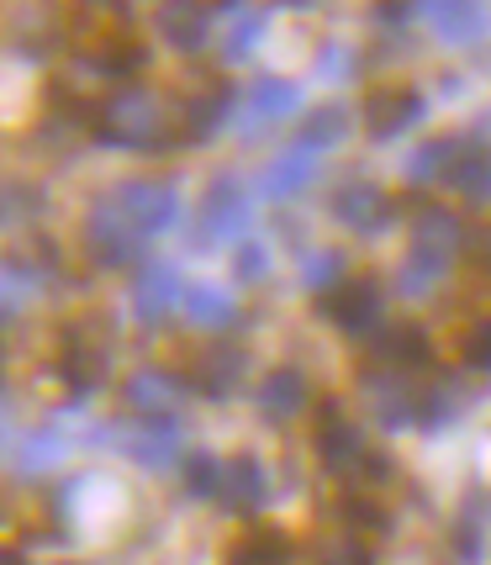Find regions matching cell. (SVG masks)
<instances>
[{"instance_id": "e0dca14e", "label": "cell", "mask_w": 491, "mask_h": 565, "mask_svg": "<svg viewBox=\"0 0 491 565\" xmlns=\"http://www.w3.org/2000/svg\"><path fill=\"white\" fill-rule=\"evenodd\" d=\"M159 38L174 53H201L212 38V11L206 0H159Z\"/></svg>"}, {"instance_id": "8fae6325", "label": "cell", "mask_w": 491, "mask_h": 565, "mask_svg": "<svg viewBox=\"0 0 491 565\" xmlns=\"http://www.w3.org/2000/svg\"><path fill=\"white\" fill-rule=\"evenodd\" d=\"M185 280H180V270H174L170 259H148V265H138V275H132V318L148 322V328H159V322L170 318V312H180L185 307Z\"/></svg>"}, {"instance_id": "d4e9b609", "label": "cell", "mask_w": 491, "mask_h": 565, "mask_svg": "<svg viewBox=\"0 0 491 565\" xmlns=\"http://www.w3.org/2000/svg\"><path fill=\"white\" fill-rule=\"evenodd\" d=\"M90 64H96L106 79H117V85H127L132 74L148 64V49L132 38V32H106L96 49H90Z\"/></svg>"}, {"instance_id": "3957f363", "label": "cell", "mask_w": 491, "mask_h": 565, "mask_svg": "<svg viewBox=\"0 0 491 565\" xmlns=\"http://www.w3.org/2000/svg\"><path fill=\"white\" fill-rule=\"evenodd\" d=\"M90 132L111 148H153L159 143V100L143 85H117L90 111Z\"/></svg>"}, {"instance_id": "4316f807", "label": "cell", "mask_w": 491, "mask_h": 565, "mask_svg": "<svg viewBox=\"0 0 491 565\" xmlns=\"http://www.w3.org/2000/svg\"><path fill=\"white\" fill-rule=\"evenodd\" d=\"M344 138H349V106H318V111H307V122L296 132V143L312 148V153L344 143Z\"/></svg>"}, {"instance_id": "8992f818", "label": "cell", "mask_w": 491, "mask_h": 565, "mask_svg": "<svg viewBox=\"0 0 491 565\" xmlns=\"http://www.w3.org/2000/svg\"><path fill=\"white\" fill-rule=\"evenodd\" d=\"M301 111V85L296 79H254L238 90V111H233V127L244 132V138H265L270 127H280L286 117Z\"/></svg>"}, {"instance_id": "4fadbf2b", "label": "cell", "mask_w": 491, "mask_h": 565, "mask_svg": "<svg viewBox=\"0 0 491 565\" xmlns=\"http://www.w3.org/2000/svg\"><path fill=\"white\" fill-rule=\"evenodd\" d=\"M233 111H238V85H227V79H212V85H201L196 96L185 100V143H206V138H217V127H233Z\"/></svg>"}, {"instance_id": "d6986e66", "label": "cell", "mask_w": 491, "mask_h": 565, "mask_svg": "<svg viewBox=\"0 0 491 565\" xmlns=\"http://www.w3.org/2000/svg\"><path fill=\"white\" fill-rule=\"evenodd\" d=\"M449 185H455L470 206H487L491 201V143L487 138H460L455 164H449Z\"/></svg>"}, {"instance_id": "b9f144b4", "label": "cell", "mask_w": 491, "mask_h": 565, "mask_svg": "<svg viewBox=\"0 0 491 565\" xmlns=\"http://www.w3.org/2000/svg\"><path fill=\"white\" fill-rule=\"evenodd\" d=\"M222 6H238V0H222Z\"/></svg>"}, {"instance_id": "6da1fadb", "label": "cell", "mask_w": 491, "mask_h": 565, "mask_svg": "<svg viewBox=\"0 0 491 565\" xmlns=\"http://www.w3.org/2000/svg\"><path fill=\"white\" fill-rule=\"evenodd\" d=\"M460 244H466V227L455 212L444 206H423L413 217V244H407V259L396 270V291L402 296H428L444 275L455 270L460 259Z\"/></svg>"}, {"instance_id": "7a4b0ae2", "label": "cell", "mask_w": 491, "mask_h": 565, "mask_svg": "<svg viewBox=\"0 0 491 565\" xmlns=\"http://www.w3.org/2000/svg\"><path fill=\"white\" fill-rule=\"evenodd\" d=\"M100 444H111L122 460H132L138 470H174L185 466V434L174 418H122V423H106L96 434Z\"/></svg>"}, {"instance_id": "ffe728a7", "label": "cell", "mask_w": 491, "mask_h": 565, "mask_svg": "<svg viewBox=\"0 0 491 565\" xmlns=\"http://www.w3.org/2000/svg\"><path fill=\"white\" fill-rule=\"evenodd\" d=\"M222 565H291V534L275 523H254L227 544Z\"/></svg>"}, {"instance_id": "2e32d148", "label": "cell", "mask_w": 491, "mask_h": 565, "mask_svg": "<svg viewBox=\"0 0 491 565\" xmlns=\"http://www.w3.org/2000/svg\"><path fill=\"white\" fill-rule=\"evenodd\" d=\"M370 354H375V365H386V370H418L434 360V344L413 322H381L370 333Z\"/></svg>"}, {"instance_id": "60d3db41", "label": "cell", "mask_w": 491, "mask_h": 565, "mask_svg": "<svg viewBox=\"0 0 491 565\" xmlns=\"http://www.w3.org/2000/svg\"><path fill=\"white\" fill-rule=\"evenodd\" d=\"M58 565H96V561H58Z\"/></svg>"}, {"instance_id": "30bf717a", "label": "cell", "mask_w": 491, "mask_h": 565, "mask_svg": "<svg viewBox=\"0 0 491 565\" xmlns=\"http://www.w3.org/2000/svg\"><path fill=\"white\" fill-rule=\"evenodd\" d=\"M328 212H333V222L349 227L354 238H381V233L396 222V201L386 196L381 185H370V180H349V185L333 191Z\"/></svg>"}, {"instance_id": "4dcf8cb0", "label": "cell", "mask_w": 491, "mask_h": 565, "mask_svg": "<svg viewBox=\"0 0 491 565\" xmlns=\"http://www.w3.org/2000/svg\"><path fill=\"white\" fill-rule=\"evenodd\" d=\"M180 470H185V492L191 497H222V470H227V460H217L212 449H191Z\"/></svg>"}, {"instance_id": "f35d334b", "label": "cell", "mask_w": 491, "mask_h": 565, "mask_svg": "<svg viewBox=\"0 0 491 565\" xmlns=\"http://www.w3.org/2000/svg\"><path fill=\"white\" fill-rule=\"evenodd\" d=\"M0 565H32V561H26L22 550H6V561H0Z\"/></svg>"}, {"instance_id": "52a82bcc", "label": "cell", "mask_w": 491, "mask_h": 565, "mask_svg": "<svg viewBox=\"0 0 491 565\" xmlns=\"http://www.w3.org/2000/svg\"><path fill=\"white\" fill-rule=\"evenodd\" d=\"M111 206H117L143 238H159V233H170L174 222H180V191H174L170 180H122V185L111 191Z\"/></svg>"}, {"instance_id": "83f0119b", "label": "cell", "mask_w": 491, "mask_h": 565, "mask_svg": "<svg viewBox=\"0 0 491 565\" xmlns=\"http://www.w3.org/2000/svg\"><path fill=\"white\" fill-rule=\"evenodd\" d=\"M64 444H70L64 428H38V434H26V439L11 449V466H17V476H26V470L38 476V470H49L53 460L64 455Z\"/></svg>"}, {"instance_id": "9a60e30c", "label": "cell", "mask_w": 491, "mask_h": 565, "mask_svg": "<svg viewBox=\"0 0 491 565\" xmlns=\"http://www.w3.org/2000/svg\"><path fill=\"white\" fill-rule=\"evenodd\" d=\"M122 402L138 418H174L185 407V386L174 381L170 370H138L122 381Z\"/></svg>"}, {"instance_id": "836d02e7", "label": "cell", "mask_w": 491, "mask_h": 565, "mask_svg": "<svg viewBox=\"0 0 491 565\" xmlns=\"http://www.w3.org/2000/svg\"><path fill=\"white\" fill-rule=\"evenodd\" d=\"M265 38V11H248L244 22H233V32H227V49H222V58L227 64H244L248 53H254V43Z\"/></svg>"}, {"instance_id": "ba28073f", "label": "cell", "mask_w": 491, "mask_h": 565, "mask_svg": "<svg viewBox=\"0 0 491 565\" xmlns=\"http://www.w3.org/2000/svg\"><path fill=\"white\" fill-rule=\"evenodd\" d=\"M312 455H318V466L328 476H360L365 466V434H360V423H349L344 407H318V423H312Z\"/></svg>"}, {"instance_id": "5bb4252c", "label": "cell", "mask_w": 491, "mask_h": 565, "mask_svg": "<svg viewBox=\"0 0 491 565\" xmlns=\"http://www.w3.org/2000/svg\"><path fill=\"white\" fill-rule=\"evenodd\" d=\"M244 370H248V354L238 344H206L196 354V365H191V381H196L201 396H212V402H227V396L244 386Z\"/></svg>"}, {"instance_id": "1f68e13d", "label": "cell", "mask_w": 491, "mask_h": 565, "mask_svg": "<svg viewBox=\"0 0 491 565\" xmlns=\"http://www.w3.org/2000/svg\"><path fill=\"white\" fill-rule=\"evenodd\" d=\"M301 275H307V286L312 291H333V286H344V254L339 248H318V254H307V265H301Z\"/></svg>"}, {"instance_id": "ab89813d", "label": "cell", "mask_w": 491, "mask_h": 565, "mask_svg": "<svg viewBox=\"0 0 491 565\" xmlns=\"http://www.w3.org/2000/svg\"><path fill=\"white\" fill-rule=\"evenodd\" d=\"M275 6H296V11H301V6H312V0H275Z\"/></svg>"}, {"instance_id": "484cf974", "label": "cell", "mask_w": 491, "mask_h": 565, "mask_svg": "<svg viewBox=\"0 0 491 565\" xmlns=\"http://www.w3.org/2000/svg\"><path fill=\"white\" fill-rule=\"evenodd\" d=\"M180 312H185L191 328H201V333H227V328L238 322V301L222 291V286H191Z\"/></svg>"}, {"instance_id": "7402d4cb", "label": "cell", "mask_w": 491, "mask_h": 565, "mask_svg": "<svg viewBox=\"0 0 491 565\" xmlns=\"http://www.w3.org/2000/svg\"><path fill=\"white\" fill-rule=\"evenodd\" d=\"M428 22L444 43H476L487 32V0H428Z\"/></svg>"}, {"instance_id": "9c48e42d", "label": "cell", "mask_w": 491, "mask_h": 565, "mask_svg": "<svg viewBox=\"0 0 491 565\" xmlns=\"http://www.w3.org/2000/svg\"><path fill=\"white\" fill-rule=\"evenodd\" d=\"M318 312L333 322L339 333H349V339H365V333H375V328H381L386 296H381V286H375L370 275H349L344 286H333V291H328V301H322Z\"/></svg>"}, {"instance_id": "e575fe53", "label": "cell", "mask_w": 491, "mask_h": 565, "mask_svg": "<svg viewBox=\"0 0 491 565\" xmlns=\"http://www.w3.org/2000/svg\"><path fill=\"white\" fill-rule=\"evenodd\" d=\"M460 354H466V365L476 370V375H491V318H476V322H470Z\"/></svg>"}, {"instance_id": "d6a6232c", "label": "cell", "mask_w": 491, "mask_h": 565, "mask_svg": "<svg viewBox=\"0 0 491 565\" xmlns=\"http://www.w3.org/2000/svg\"><path fill=\"white\" fill-rule=\"evenodd\" d=\"M339 518L354 523V529H370V534H386V529H392V518H386V508H381L375 497H354V492L339 502Z\"/></svg>"}, {"instance_id": "8d00e7d4", "label": "cell", "mask_w": 491, "mask_h": 565, "mask_svg": "<svg viewBox=\"0 0 491 565\" xmlns=\"http://www.w3.org/2000/svg\"><path fill=\"white\" fill-rule=\"evenodd\" d=\"M318 565H375V550L365 540H333L318 555Z\"/></svg>"}, {"instance_id": "277c9868", "label": "cell", "mask_w": 491, "mask_h": 565, "mask_svg": "<svg viewBox=\"0 0 491 565\" xmlns=\"http://www.w3.org/2000/svg\"><path fill=\"white\" fill-rule=\"evenodd\" d=\"M248 227V191L238 174H217L206 191H201L196 206V244H244Z\"/></svg>"}, {"instance_id": "ac0fdd59", "label": "cell", "mask_w": 491, "mask_h": 565, "mask_svg": "<svg viewBox=\"0 0 491 565\" xmlns=\"http://www.w3.org/2000/svg\"><path fill=\"white\" fill-rule=\"evenodd\" d=\"M265 497H270V476L265 466L254 460V455H233L227 470H222V508L227 513H259L265 508Z\"/></svg>"}, {"instance_id": "603a6c76", "label": "cell", "mask_w": 491, "mask_h": 565, "mask_svg": "<svg viewBox=\"0 0 491 565\" xmlns=\"http://www.w3.org/2000/svg\"><path fill=\"white\" fill-rule=\"evenodd\" d=\"M318 159L322 153H312V148H301V143H291L280 159H275L270 170H265V196L270 201H291V196H301L312 180H318Z\"/></svg>"}, {"instance_id": "74e56055", "label": "cell", "mask_w": 491, "mask_h": 565, "mask_svg": "<svg viewBox=\"0 0 491 565\" xmlns=\"http://www.w3.org/2000/svg\"><path fill=\"white\" fill-rule=\"evenodd\" d=\"M418 11H428V0H375V17H381V22H392V26L413 22Z\"/></svg>"}, {"instance_id": "cb8c5ba5", "label": "cell", "mask_w": 491, "mask_h": 565, "mask_svg": "<svg viewBox=\"0 0 491 565\" xmlns=\"http://www.w3.org/2000/svg\"><path fill=\"white\" fill-rule=\"evenodd\" d=\"M58 375L70 381L74 392H90L106 375V344L85 339V328H70L64 333V354H58Z\"/></svg>"}, {"instance_id": "d590c367", "label": "cell", "mask_w": 491, "mask_h": 565, "mask_svg": "<svg viewBox=\"0 0 491 565\" xmlns=\"http://www.w3.org/2000/svg\"><path fill=\"white\" fill-rule=\"evenodd\" d=\"M233 275H238L244 286L265 280V275H270V254H265V244H238L233 248Z\"/></svg>"}, {"instance_id": "f546056e", "label": "cell", "mask_w": 491, "mask_h": 565, "mask_svg": "<svg viewBox=\"0 0 491 565\" xmlns=\"http://www.w3.org/2000/svg\"><path fill=\"white\" fill-rule=\"evenodd\" d=\"M487 508H481V497H470L466 502V513L455 518V534H449V544L460 550V561L476 565L481 561V550H487Z\"/></svg>"}, {"instance_id": "7c38bea8", "label": "cell", "mask_w": 491, "mask_h": 565, "mask_svg": "<svg viewBox=\"0 0 491 565\" xmlns=\"http://www.w3.org/2000/svg\"><path fill=\"white\" fill-rule=\"evenodd\" d=\"M423 111H428V100H423L418 85H381L365 100V132L375 143H392L407 127L423 122Z\"/></svg>"}, {"instance_id": "5b68a950", "label": "cell", "mask_w": 491, "mask_h": 565, "mask_svg": "<svg viewBox=\"0 0 491 565\" xmlns=\"http://www.w3.org/2000/svg\"><path fill=\"white\" fill-rule=\"evenodd\" d=\"M79 244H85V254H90V265H96V270H122V265H132V259L143 254L148 238L122 217V212H117V206H111V196H106L96 212L85 217Z\"/></svg>"}, {"instance_id": "f1b7e54d", "label": "cell", "mask_w": 491, "mask_h": 565, "mask_svg": "<svg viewBox=\"0 0 491 565\" xmlns=\"http://www.w3.org/2000/svg\"><path fill=\"white\" fill-rule=\"evenodd\" d=\"M455 148L460 138H428V143L407 159V180L413 185H434V180H449V164H455Z\"/></svg>"}, {"instance_id": "44dd1931", "label": "cell", "mask_w": 491, "mask_h": 565, "mask_svg": "<svg viewBox=\"0 0 491 565\" xmlns=\"http://www.w3.org/2000/svg\"><path fill=\"white\" fill-rule=\"evenodd\" d=\"M296 413H307V375L291 365L270 370L259 381V418L265 423H291Z\"/></svg>"}]
</instances>
